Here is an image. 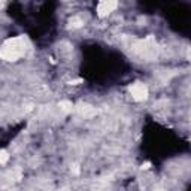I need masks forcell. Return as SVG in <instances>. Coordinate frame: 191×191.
<instances>
[{"label":"cell","mask_w":191,"mask_h":191,"mask_svg":"<svg viewBox=\"0 0 191 191\" xmlns=\"http://www.w3.org/2000/svg\"><path fill=\"white\" fill-rule=\"evenodd\" d=\"M130 94L133 97V100L136 102H145L149 96V91H148V87L142 82H135L131 87H130Z\"/></svg>","instance_id":"obj_1"},{"label":"cell","mask_w":191,"mask_h":191,"mask_svg":"<svg viewBox=\"0 0 191 191\" xmlns=\"http://www.w3.org/2000/svg\"><path fill=\"white\" fill-rule=\"evenodd\" d=\"M117 8H118V2L103 0V2H99V3H97V6H96V14H97L99 18H104V17H107L111 12H114Z\"/></svg>","instance_id":"obj_2"},{"label":"cell","mask_w":191,"mask_h":191,"mask_svg":"<svg viewBox=\"0 0 191 191\" xmlns=\"http://www.w3.org/2000/svg\"><path fill=\"white\" fill-rule=\"evenodd\" d=\"M58 107H60V111H63V112H66V114H70V112H73V109H75V104L69 102V100H61L60 103H58Z\"/></svg>","instance_id":"obj_3"},{"label":"cell","mask_w":191,"mask_h":191,"mask_svg":"<svg viewBox=\"0 0 191 191\" xmlns=\"http://www.w3.org/2000/svg\"><path fill=\"white\" fill-rule=\"evenodd\" d=\"M84 26V21L81 19V17H72L69 19V27L70 29H79Z\"/></svg>","instance_id":"obj_4"},{"label":"cell","mask_w":191,"mask_h":191,"mask_svg":"<svg viewBox=\"0 0 191 191\" xmlns=\"http://www.w3.org/2000/svg\"><path fill=\"white\" fill-rule=\"evenodd\" d=\"M8 158H9V154H8V151L6 149H2L0 151V164H6V161H8Z\"/></svg>","instance_id":"obj_5"},{"label":"cell","mask_w":191,"mask_h":191,"mask_svg":"<svg viewBox=\"0 0 191 191\" xmlns=\"http://www.w3.org/2000/svg\"><path fill=\"white\" fill-rule=\"evenodd\" d=\"M72 172H73V175H79V166H78V164H73V166H72Z\"/></svg>","instance_id":"obj_6"},{"label":"cell","mask_w":191,"mask_h":191,"mask_svg":"<svg viewBox=\"0 0 191 191\" xmlns=\"http://www.w3.org/2000/svg\"><path fill=\"white\" fill-rule=\"evenodd\" d=\"M82 82V79H73V81H69V85H79Z\"/></svg>","instance_id":"obj_7"},{"label":"cell","mask_w":191,"mask_h":191,"mask_svg":"<svg viewBox=\"0 0 191 191\" xmlns=\"http://www.w3.org/2000/svg\"><path fill=\"white\" fill-rule=\"evenodd\" d=\"M149 167H151V163H148V161H146V163H143V164L140 166V169H142V170H148Z\"/></svg>","instance_id":"obj_8"}]
</instances>
